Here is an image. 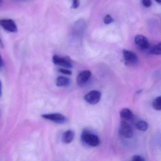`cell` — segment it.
Returning a JSON list of instances; mask_svg holds the SVG:
<instances>
[{"instance_id":"cell-1","label":"cell","mask_w":161,"mask_h":161,"mask_svg":"<svg viewBox=\"0 0 161 161\" xmlns=\"http://www.w3.org/2000/svg\"><path fill=\"white\" fill-rule=\"evenodd\" d=\"M81 139L84 143L90 147H97L100 144V140L98 136L86 130L82 133Z\"/></svg>"},{"instance_id":"cell-2","label":"cell","mask_w":161,"mask_h":161,"mask_svg":"<svg viewBox=\"0 0 161 161\" xmlns=\"http://www.w3.org/2000/svg\"><path fill=\"white\" fill-rule=\"evenodd\" d=\"M125 64L130 67H135L138 64V59L135 53L124 49L122 51Z\"/></svg>"},{"instance_id":"cell-3","label":"cell","mask_w":161,"mask_h":161,"mask_svg":"<svg viewBox=\"0 0 161 161\" xmlns=\"http://www.w3.org/2000/svg\"><path fill=\"white\" fill-rule=\"evenodd\" d=\"M119 132L120 136L126 138H131L134 134L132 128L130 125L127 121L123 120L120 122Z\"/></svg>"},{"instance_id":"cell-4","label":"cell","mask_w":161,"mask_h":161,"mask_svg":"<svg viewBox=\"0 0 161 161\" xmlns=\"http://www.w3.org/2000/svg\"><path fill=\"white\" fill-rule=\"evenodd\" d=\"M53 62L55 64L68 68H72V62L68 56L62 57L59 55H54L53 57Z\"/></svg>"},{"instance_id":"cell-5","label":"cell","mask_w":161,"mask_h":161,"mask_svg":"<svg viewBox=\"0 0 161 161\" xmlns=\"http://www.w3.org/2000/svg\"><path fill=\"white\" fill-rule=\"evenodd\" d=\"M101 94L99 91L93 90L88 92L85 96V100L87 103L90 104H96L100 101Z\"/></svg>"},{"instance_id":"cell-6","label":"cell","mask_w":161,"mask_h":161,"mask_svg":"<svg viewBox=\"0 0 161 161\" xmlns=\"http://www.w3.org/2000/svg\"><path fill=\"white\" fill-rule=\"evenodd\" d=\"M0 25L7 31L13 33L17 31V26L13 19H6L0 20Z\"/></svg>"},{"instance_id":"cell-7","label":"cell","mask_w":161,"mask_h":161,"mask_svg":"<svg viewBox=\"0 0 161 161\" xmlns=\"http://www.w3.org/2000/svg\"><path fill=\"white\" fill-rule=\"evenodd\" d=\"M42 117L45 119L51 120L57 123H64L67 120V118L64 116L57 113L46 114L42 115Z\"/></svg>"},{"instance_id":"cell-8","label":"cell","mask_w":161,"mask_h":161,"mask_svg":"<svg viewBox=\"0 0 161 161\" xmlns=\"http://www.w3.org/2000/svg\"><path fill=\"white\" fill-rule=\"evenodd\" d=\"M91 74L90 70H86L82 71L77 76V84L79 86H83L91 78Z\"/></svg>"},{"instance_id":"cell-9","label":"cell","mask_w":161,"mask_h":161,"mask_svg":"<svg viewBox=\"0 0 161 161\" xmlns=\"http://www.w3.org/2000/svg\"><path fill=\"white\" fill-rule=\"evenodd\" d=\"M135 42L138 47L144 49H147L149 47L148 40L144 36H136L135 38Z\"/></svg>"},{"instance_id":"cell-10","label":"cell","mask_w":161,"mask_h":161,"mask_svg":"<svg viewBox=\"0 0 161 161\" xmlns=\"http://www.w3.org/2000/svg\"><path fill=\"white\" fill-rule=\"evenodd\" d=\"M75 133L71 130H68L63 133L62 135V141L65 144H69L74 138Z\"/></svg>"},{"instance_id":"cell-11","label":"cell","mask_w":161,"mask_h":161,"mask_svg":"<svg viewBox=\"0 0 161 161\" xmlns=\"http://www.w3.org/2000/svg\"><path fill=\"white\" fill-rule=\"evenodd\" d=\"M120 118L122 119V120H130L133 118L134 115L132 112L128 108H124L120 111Z\"/></svg>"},{"instance_id":"cell-12","label":"cell","mask_w":161,"mask_h":161,"mask_svg":"<svg viewBox=\"0 0 161 161\" xmlns=\"http://www.w3.org/2000/svg\"><path fill=\"white\" fill-rule=\"evenodd\" d=\"M70 80L69 78L66 77H58L56 79V85L59 87H67L70 85Z\"/></svg>"},{"instance_id":"cell-13","label":"cell","mask_w":161,"mask_h":161,"mask_svg":"<svg viewBox=\"0 0 161 161\" xmlns=\"http://www.w3.org/2000/svg\"><path fill=\"white\" fill-rule=\"evenodd\" d=\"M136 127L141 131H146L148 128V124L144 120H139L136 124Z\"/></svg>"},{"instance_id":"cell-14","label":"cell","mask_w":161,"mask_h":161,"mask_svg":"<svg viewBox=\"0 0 161 161\" xmlns=\"http://www.w3.org/2000/svg\"><path fill=\"white\" fill-rule=\"evenodd\" d=\"M151 53L154 55H160L161 53V43L157 45H154L150 51Z\"/></svg>"},{"instance_id":"cell-15","label":"cell","mask_w":161,"mask_h":161,"mask_svg":"<svg viewBox=\"0 0 161 161\" xmlns=\"http://www.w3.org/2000/svg\"><path fill=\"white\" fill-rule=\"evenodd\" d=\"M153 107L157 111H160L161 110V97H156L153 102Z\"/></svg>"},{"instance_id":"cell-16","label":"cell","mask_w":161,"mask_h":161,"mask_svg":"<svg viewBox=\"0 0 161 161\" xmlns=\"http://www.w3.org/2000/svg\"><path fill=\"white\" fill-rule=\"evenodd\" d=\"M113 19L110 15H106L103 19V22L105 24H109L113 22Z\"/></svg>"},{"instance_id":"cell-17","label":"cell","mask_w":161,"mask_h":161,"mask_svg":"<svg viewBox=\"0 0 161 161\" xmlns=\"http://www.w3.org/2000/svg\"><path fill=\"white\" fill-rule=\"evenodd\" d=\"M130 161H145V159L142 156L139 155H135L133 156Z\"/></svg>"},{"instance_id":"cell-18","label":"cell","mask_w":161,"mask_h":161,"mask_svg":"<svg viewBox=\"0 0 161 161\" xmlns=\"http://www.w3.org/2000/svg\"><path fill=\"white\" fill-rule=\"evenodd\" d=\"M59 71L64 75H70L72 74V72L70 70L66 69L61 68L59 69Z\"/></svg>"},{"instance_id":"cell-19","label":"cell","mask_w":161,"mask_h":161,"mask_svg":"<svg viewBox=\"0 0 161 161\" xmlns=\"http://www.w3.org/2000/svg\"><path fill=\"white\" fill-rule=\"evenodd\" d=\"M142 3L143 6L146 8H149L152 5V2L150 0H143Z\"/></svg>"},{"instance_id":"cell-20","label":"cell","mask_w":161,"mask_h":161,"mask_svg":"<svg viewBox=\"0 0 161 161\" xmlns=\"http://www.w3.org/2000/svg\"><path fill=\"white\" fill-rule=\"evenodd\" d=\"M80 5V3L79 1H78V0L73 1L71 7H72V8H73V9H77V8H79Z\"/></svg>"},{"instance_id":"cell-21","label":"cell","mask_w":161,"mask_h":161,"mask_svg":"<svg viewBox=\"0 0 161 161\" xmlns=\"http://www.w3.org/2000/svg\"><path fill=\"white\" fill-rule=\"evenodd\" d=\"M3 66V60L2 58L1 55H0V69Z\"/></svg>"},{"instance_id":"cell-22","label":"cell","mask_w":161,"mask_h":161,"mask_svg":"<svg viewBox=\"0 0 161 161\" xmlns=\"http://www.w3.org/2000/svg\"><path fill=\"white\" fill-rule=\"evenodd\" d=\"M2 95V82L0 81V97Z\"/></svg>"},{"instance_id":"cell-23","label":"cell","mask_w":161,"mask_h":161,"mask_svg":"<svg viewBox=\"0 0 161 161\" xmlns=\"http://www.w3.org/2000/svg\"><path fill=\"white\" fill-rule=\"evenodd\" d=\"M0 47H3V42L1 38H0Z\"/></svg>"},{"instance_id":"cell-24","label":"cell","mask_w":161,"mask_h":161,"mask_svg":"<svg viewBox=\"0 0 161 161\" xmlns=\"http://www.w3.org/2000/svg\"><path fill=\"white\" fill-rule=\"evenodd\" d=\"M2 3V1H0V4H1V3Z\"/></svg>"}]
</instances>
